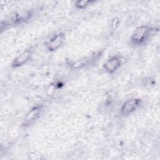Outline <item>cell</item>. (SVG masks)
<instances>
[{
	"instance_id": "6da1fadb",
	"label": "cell",
	"mask_w": 160,
	"mask_h": 160,
	"mask_svg": "<svg viewBox=\"0 0 160 160\" xmlns=\"http://www.w3.org/2000/svg\"><path fill=\"white\" fill-rule=\"evenodd\" d=\"M154 32L155 28L150 25L142 24L137 26L130 36L131 45L135 48L145 45L154 36Z\"/></svg>"
},
{
	"instance_id": "7a4b0ae2",
	"label": "cell",
	"mask_w": 160,
	"mask_h": 160,
	"mask_svg": "<svg viewBox=\"0 0 160 160\" xmlns=\"http://www.w3.org/2000/svg\"><path fill=\"white\" fill-rule=\"evenodd\" d=\"M142 101L139 98H131L126 100L121 106L119 112L122 116L126 117L136 112L142 106Z\"/></svg>"
},
{
	"instance_id": "3957f363",
	"label": "cell",
	"mask_w": 160,
	"mask_h": 160,
	"mask_svg": "<svg viewBox=\"0 0 160 160\" xmlns=\"http://www.w3.org/2000/svg\"><path fill=\"white\" fill-rule=\"evenodd\" d=\"M123 62L124 58L121 55H112L103 63L102 69L108 74H114L120 69Z\"/></svg>"
},
{
	"instance_id": "277c9868",
	"label": "cell",
	"mask_w": 160,
	"mask_h": 160,
	"mask_svg": "<svg viewBox=\"0 0 160 160\" xmlns=\"http://www.w3.org/2000/svg\"><path fill=\"white\" fill-rule=\"evenodd\" d=\"M66 39V34L63 32H58L52 35L46 43V49L53 52L61 48L65 44Z\"/></svg>"
},
{
	"instance_id": "5b68a950",
	"label": "cell",
	"mask_w": 160,
	"mask_h": 160,
	"mask_svg": "<svg viewBox=\"0 0 160 160\" xmlns=\"http://www.w3.org/2000/svg\"><path fill=\"white\" fill-rule=\"evenodd\" d=\"M42 111V106L41 104L35 105L31 108L26 112L22 121V126L28 128L36 122L39 118Z\"/></svg>"
},
{
	"instance_id": "8992f818",
	"label": "cell",
	"mask_w": 160,
	"mask_h": 160,
	"mask_svg": "<svg viewBox=\"0 0 160 160\" xmlns=\"http://www.w3.org/2000/svg\"><path fill=\"white\" fill-rule=\"evenodd\" d=\"M32 55V51L28 48L23 50L17 54L12 59L11 66L13 68H18L26 65L31 59Z\"/></svg>"
},
{
	"instance_id": "52a82bcc",
	"label": "cell",
	"mask_w": 160,
	"mask_h": 160,
	"mask_svg": "<svg viewBox=\"0 0 160 160\" xmlns=\"http://www.w3.org/2000/svg\"><path fill=\"white\" fill-rule=\"evenodd\" d=\"M94 54L93 55H91V56H86V57H84V58H82L80 59H78L76 61H74L72 63V67L74 68V69H82V68H84L85 67H86L87 66L89 65L90 64H91L94 59H95L94 58Z\"/></svg>"
},
{
	"instance_id": "ba28073f",
	"label": "cell",
	"mask_w": 160,
	"mask_h": 160,
	"mask_svg": "<svg viewBox=\"0 0 160 160\" xmlns=\"http://www.w3.org/2000/svg\"><path fill=\"white\" fill-rule=\"evenodd\" d=\"M96 2L94 0H78L74 2V6L77 9L83 10Z\"/></svg>"
},
{
	"instance_id": "9c48e42d",
	"label": "cell",
	"mask_w": 160,
	"mask_h": 160,
	"mask_svg": "<svg viewBox=\"0 0 160 160\" xmlns=\"http://www.w3.org/2000/svg\"><path fill=\"white\" fill-rule=\"evenodd\" d=\"M119 24V19L117 18H114L111 22V28L112 30H115L117 29V28L118 27Z\"/></svg>"
}]
</instances>
